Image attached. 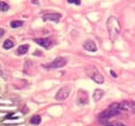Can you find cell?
Here are the masks:
<instances>
[{"mask_svg":"<svg viewBox=\"0 0 135 126\" xmlns=\"http://www.w3.org/2000/svg\"><path fill=\"white\" fill-rule=\"evenodd\" d=\"M107 29L109 32V37L112 41H115V39L118 37L120 33V23L119 20L115 16L109 17V19L107 20Z\"/></svg>","mask_w":135,"mask_h":126,"instance_id":"6da1fadb","label":"cell"},{"mask_svg":"<svg viewBox=\"0 0 135 126\" xmlns=\"http://www.w3.org/2000/svg\"><path fill=\"white\" fill-rule=\"evenodd\" d=\"M119 112H120L119 104H118V103H113V104L110 105V107L108 109H106L105 111H102L101 114L98 116V118H99L101 121L102 120H108V119H110L111 117H113V116H117Z\"/></svg>","mask_w":135,"mask_h":126,"instance_id":"7a4b0ae2","label":"cell"},{"mask_svg":"<svg viewBox=\"0 0 135 126\" xmlns=\"http://www.w3.org/2000/svg\"><path fill=\"white\" fill-rule=\"evenodd\" d=\"M85 73H87V75H88L93 81H95L97 84H102L103 81H105V78H103V76L99 73V70H98L95 66H92V65L88 66L87 68H85Z\"/></svg>","mask_w":135,"mask_h":126,"instance_id":"3957f363","label":"cell"},{"mask_svg":"<svg viewBox=\"0 0 135 126\" xmlns=\"http://www.w3.org/2000/svg\"><path fill=\"white\" fill-rule=\"evenodd\" d=\"M67 59L64 57H58L56 58L55 60H54L53 62H51L50 64L48 65H44L47 67V68H61V67H64L66 64H67Z\"/></svg>","mask_w":135,"mask_h":126,"instance_id":"277c9868","label":"cell"},{"mask_svg":"<svg viewBox=\"0 0 135 126\" xmlns=\"http://www.w3.org/2000/svg\"><path fill=\"white\" fill-rule=\"evenodd\" d=\"M70 92H71V88H70L69 86H64V87H61L59 91L57 92L56 96H55V99H56L57 101H65L66 99L69 97Z\"/></svg>","mask_w":135,"mask_h":126,"instance_id":"5b68a950","label":"cell"},{"mask_svg":"<svg viewBox=\"0 0 135 126\" xmlns=\"http://www.w3.org/2000/svg\"><path fill=\"white\" fill-rule=\"evenodd\" d=\"M61 15L58 14V13H48V14H44L42 19L44 21H54V22H58L60 20Z\"/></svg>","mask_w":135,"mask_h":126,"instance_id":"8992f818","label":"cell"},{"mask_svg":"<svg viewBox=\"0 0 135 126\" xmlns=\"http://www.w3.org/2000/svg\"><path fill=\"white\" fill-rule=\"evenodd\" d=\"M34 41L44 48H49L52 45V41H51V39H49V38H38V39H35Z\"/></svg>","mask_w":135,"mask_h":126,"instance_id":"52a82bcc","label":"cell"},{"mask_svg":"<svg viewBox=\"0 0 135 126\" xmlns=\"http://www.w3.org/2000/svg\"><path fill=\"white\" fill-rule=\"evenodd\" d=\"M83 48L85 49V51L88 52H92V53H95L97 51V46L94 41H92V40H87L84 43H83Z\"/></svg>","mask_w":135,"mask_h":126,"instance_id":"ba28073f","label":"cell"},{"mask_svg":"<svg viewBox=\"0 0 135 126\" xmlns=\"http://www.w3.org/2000/svg\"><path fill=\"white\" fill-rule=\"evenodd\" d=\"M78 103L79 104H87L88 103V94L83 91H79L78 94Z\"/></svg>","mask_w":135,"mask_h":126,"instance_id":"9c48e42d","label":"cell"},{"mask_svg":"<svg viewBox=\"0 0 135 126\" xmlns=\"http://www.w3.org/2000/svg\"><path fill=\"white\" fill-rule=\"evenodd\" d=\"M103 94H105V93H103L102 89H95L93 93V100L94 101H99L100 99L103 97Z\"/></svg>","mask_w":135,"mask_h":126,"instance_id":"30bf717a","label":"cell"},{"mask_svg":"<svg viewBox=\"0 0 135 126\" xmlns=\"http://www.w3.org/2000/svg\"><path fill=\"white\" fill-rule=\"evenodd\" d=\"M29 48H30V46H29V44H23V45H20L19 47L17 48V54L18 55H25L26 53H28V51H29Z\"/></svg>","mask_w":135,"mask_h":126,"instance_id":"8fae6325","label":"cell"},{"mask_svg":"<svg viewBox=\"0 0 135 126\" xmlns=\"http://www.w3.org/2000/svg\"><path fill=\"white\" fill-rule=\"evenodd\" d=\"M30 122H31V124H34V125H39V124H40V122H41V117L38 116V115L33 116L32 118H31Z\"/></svg>","mask_w":135,"mask_h":126,"instance_id":"7c38bea8","label":"cell"},{"mask_svg":"<svg viewBox=\"0 0 135 126\" xmlns=\"http://www.w3.org/2000/svg\"><path fill=\"white\" fill-rule=\"evenodd\" d=\"M11 28L12 29H17V28H20V26L23 25V22L20 21V20H13L11 21Z\"/></svg>","mask_w":135,"mask_h":126,"instance_id":"4fadbf2b","label":"cell"},{"mask_svg":"<svg viewBox=\"0 0 135 126\" xmlns=\"http://www.w3.org/2000/svg\"><path fill=\"white\" fill-rule=\"evenodd\" d=\"M13 46H14V42H13L11 39H7V40H5V41L3 42V48L10 49V48H12Z\"/></svg>","mask_w":135,"mask_h":126,"instance_id":"5bb4252c","label":"cell"},{"mask_svg":"<svg viewBox=\"0 0 135 126\" xmlns=\"http://www.w3.org/2000/svg\"><path fill=\"white\" fill-rule=\"evenodd\" d=\"M8 8H10V6H8L7 3L0 1V12H6V11H8Z\"/></svg>","mask_w":135,"mask_h":126,"instance_id":"9a60e30c","label":"cell"},{"mask_svg":"<svg viewBox=\"0 0 135 126\" xmlns=\"http://www.w3.org/2000/svg\"><path fill=\"white\" fill-rule=\"evenodd\" d=\"M68 2L69 3H72V4H76V5H79L81 1L80 0H68Z\"/></svg>","mask_w":135,"mask_h":126,"instance_id":"2e32d148","label":"cell"},{"mask_svg":"<svg viewBox=\"0 0 135 126\" xmlns=\"http://www.w3.org/2000/svg\"><path fill=\"white\" fill-rule=\"evenodd\" d=\"M106 126H125L123 123H114V124H107Z\"/></svg>","mask_w":135,"mask_h":126,"instance_id":"e0dca14e","label":"cell"},{"mask_svg":"<svg viewBox=\"0 0 135 126\" xmlns=\"http://www.w3.org/2000/svg\"><path fill=\"white\" fill-rule=\"evenodd\" d=\"M4 34H5V31H4L3 29H0V38H2Z\"/></svg>","mask_w":135,"mask_h":126,"instance_id":"ac0fdd59","label":"cell"},{"mask_svg":"<svg viewBox=\"0 0 135 126\" xmlns=\"http://www.w3.org/2000/svg\"><path fill=\"white\" fill-rule=\"evenodd\" d=\"M111 75H112V77L113 78H117V75L114 73V70H111Z\"/></svg>","mask_w":135,"mask_h":126,"instance_id":"d6986e66","label":"cell"},{"mask_svg":"<svg viewBox=\"0 0 135 126\" xmlns=\"http://www.w3.org/2000/svg\"><path fill=\"white\" fill-rule=\"evenodd\" d=\"M32 2L35 4H38V0H32Z\"/></svg>","mask_w":135,"mask_h":126,"instance_id":"ffe728a7","label":"cell"},{"mask_svg":"<svg viewBox=\"0 0 135 126\" xmlns=\"http://www.w3.org/2000/svg\"><path fill=\"white\" fill-rule=\"evenodd\" d=\"M1 74H2V73H1V71H0V75H1Z\"/></svg>","mask_w":135,"mask_h":126,"instance_id":"44dd1931","label":"cell"}]
</instances>
